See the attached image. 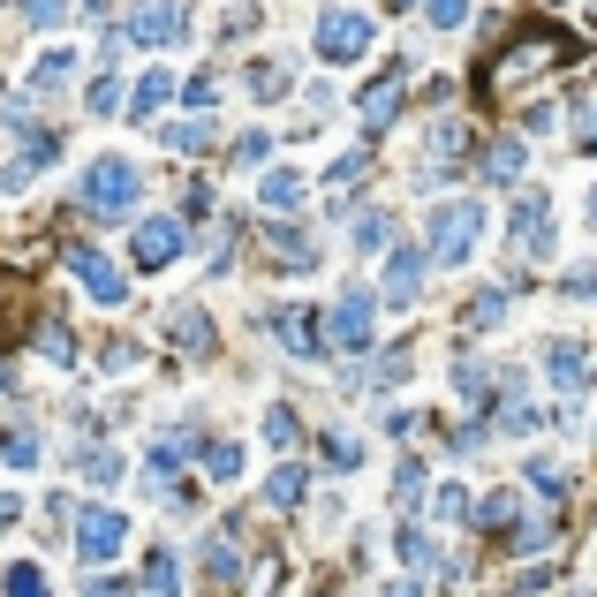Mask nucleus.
Here are the masks:
<instances>
[{
    "label": "nucleus",
    "mask_w": 597,
    "mask_h": 597,
    "mask_svg": "<svg viewBox=\"0 0 597 597\" xmlns=\"http://www.w3.org/2000/svg\"><path fill=\"white\" fill-rule=\"evenodd\" d=\"M136 189H144V182H136L128 159H99V167L84 174V205L99 219H128V213H136Z\"/></svg>",
    "instance_id": "obj_1"
},
{
    "label": "nucleus",
    "mask_w": 597,
    "mask_h": 597,
    "mask_svg": "<svg viewBox=\"0 0 597 597\" xmlns=\"http://www.w3.org/2000/svg\"><path fill=\"white\" fill-rule=\"evenodd\" d=\"M476 235H484V205H476V197H454L446 213L431 219V257H439V265H462V257L476 250Z\"/></svg>",
    "instance_id": "obj_2"
},
{
    "label": "nucleus",
    "mask_w": 597,
    "mask_h": 597,
    "mask_svg": "<svg viewBox=\"0 0 597 597\" xmlns=\"http://www.w3.org/2000/svg\"><path fill=\"white\" fill-rule=\"evenodd\" d=\"M371 45H379V23L363 8H326V23H318V53L326 61H363Z\"/></svg>",
    "instance_id": "obj_3"
},
{
    "label": "nucleus",
    "mask_w": 597,
    "mask_h": 597,
    "mask_svg": "<svg viewBox=\"0 0 597 597\" xmlns=\"http://www.w3.org/2000/svg\"><path fill=\"white\" fill-rule=\"evenodd\" d=\"M128 545V522L114 507H84V522H76V553L91 559V567H106V559Z\"/></svg>",
    "instance_id": "obj_4"
},
{
    "label": "nucleus",
    "mask_w": 597,
    "mask_h": 597,
    "mask_svg": "<svg viewBox=\"0 0 597 597\" xmlns=\"http://www.w3.org/2000/svg\"><path fill=\"white\" fill-rule=\"evenodd\" d=\"M182 31H189L182 0H144L136 23H128V39H136V45H167V39H182Z\"/></svg>",
    "instance_id": "obj_5"
},
{
    "label": "nucleus",
    "mask_w": 597,
    "mask_h": 597,
    "mask_svg": "<svg viewBox=\"0 0 597 597\" xmlns=\"http://www.w3.org/2000/svg\"><path fill=\"white\" fill-rule=\"evenodd\" d=\"M182 243H189L182 219H136V243H128V250H136V265H174Z\"/></svg>",
    "instance_id": "obj_6"
},
{
    "label": "nucleus",
    "mask_w": 597,
    "mask_h": 597,
    "mask_svg": "<svg viewBox=\"0 0 597 597\" xmlns=\"http://www.w3.org/2000/svg\"><path fill=\"white\" fill-rule=\"evenodd\" d=\"M69 272H76V280H84V288H91L99 302H122V296H128L122 265H106L99 250H69Z\"/></svg>",
    "instance_id": "obj_7"
},
{
    "label": "nucleus",
    "mask_w": 597,
    "mask_h": 597,
    "mask_svg": "<svg viewBox=\"0 0 597 597\" xmlns=\"http://www.w3.org/2000/svg\"><path fill=\"white\" fill-rule=\"evenodd\" d=\"M333 341L356 348V356L371 348V296H363V288H348L341 296V310H333Z\"/></svg>",
    "instance_id": "obj_8"
},
{
    "label": "nucleus",
    "mask_w": 597,
    "mask_h": 597,
    "mask_svg": "<svg viewBox=\"0 0 597 597\" xmlns=\"http://www.w3.org/2000/svg\"><path fill=\"white\" fill-rule=\"evenodd\" d=\"M553 53H559V39H522V45L507 53V61L492 69V84H500V91H507V84H522V76H529L537 61H553Z\"/></svg>",
    "instance_id": "obj_9"
},
{
    "label": "nucleus",
    "mask_w": 597,
    "mask_h": 597,
    "mask_svg": "<svg viewBox=\"0 0 597 597\" xmlns=\"http://www.w3.org/2000/svg\"><path fill=\"white\" fill-rule=\"evenodd\" d=\"M393 114H401V76H379V84L363 91V128L379 136V128L393 122Z\"/></svg>",
    "instance_id": "obj_10"
},
{
    "label": "nucleus",
    "mask_w": 597,
    "mask_h": 597,
    "mask_svg": "<svg viewBox=\"0 0 597 597\" xmlns=\"http://www.w3.org/2000/svg\"><path fill=\"white\" fill-rule=\"evenodd\" d=\"M159 144L197 159V152H213V122H205V114H189V122H167V128H159Z\"/></svg>",
    "instance_id": "obj_11"
},
{
    "label": "nucleus",
    "mask_w": 597,
    "mask_h": 597,
    "mask_svg": "<svg viewBox=\"0 0 597 597\" xmlns=\"http://www.w3.org/2000/svg\"><path fill=\"white\" fill-rule=\"evenodd\" d=\"M416 288H424V257L401 250L393 257V272H385V302H416Z\"/></svg>",
    "instance_id": "obj_12"
},
{
    "label": "nucleus",
    "mask_w": 597,
    "mask_h": 597,
    "mask_svg": "<svg viewBox=\"0 0 597 597\" xmlns=\"http://www.w3.org/2000/svg\"><path fill=\"white\" fill-rule=\"evenodd\" d=\"M545 371H553V385H567V393H575V385H590V379H583L590 363H583V348H575V341H553V348H545Z\"/></svg>",
    "instance_id": "obj_13"
},
{
    "label": "nucleus",
    "mask_w": 597,
    "mask_h": 597,
    "mask_svg": "<svg viewBox=\"0 0 597 597\" xmlns=\"http://www.w3.org/2000/svg\"><path fill=\"white\" fill-rule=\"evenodd\" d=\"M257 197H265V205H272V213H296L302 197H310V182H302V174H265V189H257Z\"/></svg>",
    "instance_id": "obj_14"
},
{
    "label": "nucleus",
    "mask_w": 597,
    "mask_h": 597,
    "mask_svg": "<svg viewBox=\"0 0 597 597\" xmlns=\"http://www.w3.org/2000/svg\"><path fill=\"white\" fill-rule=\"evenodd\" d=\"M69 69H76V45H53V53H39L31 84H39V91H61V84H69Z\"/></svg>",
    "instance_id": "obj_15"
},
{
    "label": "nucleus",
    "mask_w": 597,
    "mask_h": 597,
    "mask_svg": "<svg viewBox=\"0 0 597 597\" xmlns=\"http://www.w3.org/2000/svg\"><path fill=\"white\" fill-rule=\"evenodd\" d=\"M280 341L296 348V356H318V326H310V310H280Z\"/></svg>",
    "instance_id": "obj_16"
},
{
    "label": "nucleus",
    "mask_w": 597,
    "mask_h": 597,
    "mask_svg": "<svg viewBox=\"0 0 597 597\" xmlns=\"http://www.w3.org/2000/svg\"><path fill=\"white\" fill-rule=\"evenodd\" d=\"M522 159H529V152H522V136L492 144V159H484V182H514V174H522Z\"/></svg>",
    "instance_id": "obj_17"
},
{
    "label": "nucleus",
    "mask_w": 597,
    "mask_h": 597,
    "mask_svg": "<svg viewBox=\"0 0 597 597\" xmlns=\"http://www.w3.org/2000/svg\"><path fill=\"white\" fill-rule=\"evenodd\" d=\"M174 341H182V348H213V326H205V310H174Z\"/></svg>",
    "instance_id": "obj_18"
},
{
    "label": "nucleus",
    "mask_w": 597,
    "mask_h": 597,
    "mask_svg": "<svg viewBox=\"0 0 597 597\" xmlns=\"http://www.w3.org/2000/svg\"><path fill=\"white\" fill-rule=\"evenodd\" d=\"M265 439H272V446H296L302 431H296V409H288V401H272V409H265Z\"/></svg>",
    "instance_id": "obj_19"
},
{
    "label": "nucleus",
    "mask_w": 597,
    "mask_h": 597,
    "mask_svg": "<svg viewBox=\"0 0 597 597\" xmlns=\"http://www.w3.org/2000/svg\"><path fill=\"white\" fill-rule=\"evenodd\" d=\"M174 91V69H152L144 84H136V114H159V99Z\"/></svg>",
    "instance_id": "obj_20"
},
{
    "label": "nucleus",
    "mask_w": 597,
    "mask_h": 597,
    "mask_svg": "<svg viewBox=\"0 0 597 597\" xmlns=\"http://www.w3.org/2000/svg\"><path fill=\"white\" fill-rule=\"evenodd\" d=\"M144 583H152V597H182V567H174V553L152 559V575H144Z\"/></svg>",
    "instance_id": "obj_21"
},
{
    "label": "nucleus",
    "mask_w": 597,
    "mask_h": 597,
    "mask_svg": "<svg viewBox=\"0 0 597 597\" xmlns=\"http://www.w3.org/2000/svg\"><path fill=\"white\" fill-rule=\"evenodd\" d=\"M265 500H272V507H296V500H302V470H272Z\"/></svg>",
    "instance_id": "obj_22"
},
{
    "label": "nucleus",
    "mask_w": 597,
    "mask_h": 597,
    "mask_svg": "<svg viewBox=\"0 0 597 597\" xmlns=\"http://www.w3.org/2000/svg\"><path fill=\"white\" fill-rule=\"evenodd\" d=\"M8 597H45V575L31 567V559H16V567H8Z\"/></svg>",
    "instance_id": "obj_23"
},
{
    "label": "nucleus",
    "mask_w": 597,
    "mask_h": 597,
    "mask_svg": "<svg viewBox=\"0 0 597 597\" xmlns=\"http://www.w3.org/2000/svg\"><path fill=\"white\" fill-rule=\"evenodd\" d=\"M250 99H288V69H272V61L250 69Z\"/></svg>",
    "instance_id": "obj_24"
},
{
    "label": "nucleus",
    "mask_w": 597,
    "mask_h": 597,
    "mask_svg": "<svg viewBox=\"0 0 597 597\" xmlns=\"http://www.w3.org/2000/svg\"><path fill=\"white\" fill-rule=\"evenodd\" d=\"M424 16L439 31H462V23H470V0H424Z\"/></svg>",
    "instance_id": "obj_25"
},
{
    "label": "nucleus",
    "mask_w": 597,
    "mask_h": 597,
    "mask_svg": "<svg viewBox=\"0 0 597 597\" xmlns=\"http://www.w3.org/2000/svg\"><path fill=\"white\" fill-rule=\"evenodd\" d=\"M265 159H272V136H265V128H250V136L235 144V167H265Z\"/></svg>",
    "instance_id": "obj_26"
},
{
    "label": "nucleus",
    "mask_w": 597,
    "mask_h": 597,
    "mask_svg": "<svg viewBox=\"0 0 597 597\" xmlns=\"http://www.w3.org/2000/svg\"><path fill=\"white\" fill-rule=\"evenodd\" d=\"M0 454H8L16 470H31V462H39V439H31V431H8V439H0Z\"/></svg>",
    "instance_id": "obj_27"
},
{
    "label": "nucleus",
    "mask_w": 597,
    "mask_h": 597,
    "mask_svg": "<svg viewBox=\"0 0 597 597\" xmlns=\"http://www.w3.org/2000/svg\"><path fill=\"white\" fill-rule=\"evenodd\" d=\"M500 310H507V296H500V288H484V296H476L462 318H470V326H500Z\"/></svg>",
    "instance_id": "obj_28"
},
{
    "label": "nucleus",
    "mask_w": 597,
    "mask_h": 597,
    "mask_svg": "<svg viewBox=\"0 0 597 597\" xmlns=\"http://www.w3.org/2000/svg\"><path fill=\"white\" fill-rule=\"evenodd\" d=\"M205 462H213V476H227V484H235V476H243V446H213Z\"/></svg>",
    "instance_id": "obj_29"
},
{
    "label": "nucleus",
    "mask_w": 597,
    "mask_h": 597,
    "mask_svg": "<svg viewBox=\"0 0 597 597\" xmlns=\"http://www.w3.org/2000/svg\"><path fill=\"white\" fill-rule=\"evenodd\" d=\"M122 106V76H106V84H91V114H114Z\"/></svg>",
    "instance_id": "obj_30"
},
{
    "label": "nucleus",
    "mask_w": 597,
    "mask_h": 597,
    "mask_svg": "<svg viewBox=\"0 0 597 597\" xmlns=\"http://www.w3.org/2000/svg\"><path fill=\"white\" fill-rule=\"evenodd\" d=\"M213 575H219V583H235V575H243V559H235V545H213Z\"/></svg>",
    "instance_id": "obj_31"
},
{
    "label": "nucleus",
    "mask_w": 597,
    "mask_h": 597,
    "mask_svg": "<svg viewBox=\"0 0 597 597\" xmlns=\"http://www.w3.org/2000/svg\"><path fill=\"white\" fill-rule=\"evenodd\" d=\"M23 8H31V23H61L69 16V0H23Z\"/></svg>",
    "instance_id": "obj_32"
},
{
    "label": "nucleus",
    "mask_w": 597,
    "mask_h": 597,
    "mask_svg": "<svg viewBox=\"0 0 597 597\" xmlns=\"http://www.w3.org/2000/svg\"><path fill=\"white\" fill-rule=\"evenodd\" d=\"M507 514H514V500H507V492H492V500L476 507V522H507Z\"/></svg>",
    "instance_id": "obj_33"
},
{
    "label": "nucleus",
    "mask_w": 597,
    "mask_h": 597,
    "mask_svg": "<svg viewBox=\"0 0 597 597\" xmlns=\"http://www.w3.org/2000/svg\"><path fill=\"white\" fill-rule=\"evenodd\" d=\"M583 144H590V152H597V106H590V114H583Z\"/></svg>",
    "instance_id": "obj_34"
},
{
    "label": "nucleus",
    "mask_w": 597,
    "mask_h": 597,
    "mask_svg": "<svg viewBox=\"0 0 597 597\" xmlns=\"http://www.w3.org/2000/svg\"><path fill=\"white\" fill-rule=\"evenodd\" d=\"M8 522H16V492H0V529H8Z\"/></svg>",
    "instance_id": "obj_35"
},
{
    "label": "nucleus",
    "mask_w": 597,
    "mask_h": 597,
    "mask_svg": "<svg viewBox=\"0 0 597 597\" xmlns=\"http://www.w3.org/2000/svg\"><path fill=\"white\" fill-rule=\"evenodd\" d=\"M385 597H424V590H416V583H401V590H385Z\"/></svg>",
    "instance_id": "obj_36"
},
{
    "label": "nucleus",
    "mask_w": 597,
    "mask_h": 597,
    "mask_svg": "<svg viewBox=\"0 0 597 597\" xmlns=\"http://www.w3.org/2000/svg\"><path fill=\"white\" fill-rule=\"evenodd\" d=\"M590 227H597V197H590Z\"/></svg>",
    "instance_id": "obj_37"
},
{
    "label": "nucleus",
    "mask_w": 597,
    "mask_h": 597,
    "mask_svg": "<svg viewBox=\"0 0 597 597\" xmlns=\"http://www.w3.org/2000/svg\"><path fill=\"white\" fill-rule=\"evenodd\" d=\"M590 16H597V0H590Z\"/></svg>",
    "instance_id": "obj_38"
},
{
    "label": "nucleus",
    "mask_w": 597,
    "mask_h": 597,
    "mask_svg": "<svg viewBox=\"0 0 597 597\" xmlns=\"http://www.w3.org/2000/svg\"><path fill=\"white\" fill-rule=\"evenodd\" d=\"M401 8H409V0H401Z\"/></svg>",
    "instance_id": "obj_39"
}]
</instances>
